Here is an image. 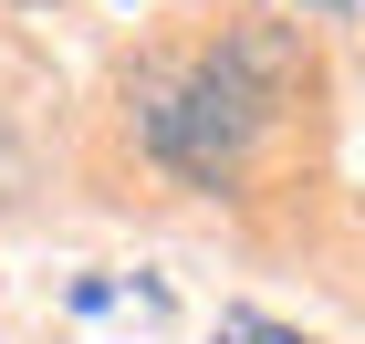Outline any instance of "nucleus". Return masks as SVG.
<instances>
[{
    "mask_svg": "<svg viewBox=\"0 0 365 344\" xmlns=\"http://www.w3.org/2000/svg\"><path fill=\"white\" fill-rule=\"evenodd\" d=\"M292 84H303V42L282 21H251V31H230V42H198V53L146 63L136 84H125V105H136V136H146V157L168 177L230 188V177L261 157V136H272V115L292 105Z\"/></svg>",
    "mask_w": 365,
    "mask_h": 344,
    "instance_id": "nucleus-1",
    "label": "nucleus"
},
{
    "mask_svg": "<svg viewBox=\"0 0 365 344\" xmlns=\"http://www.w3.org/2000/svg\"><path fill=\"white\" fill-rule=\"evenodd\" d=\"M282 11H355V0H282Z\"/></svg>",
    "mask_w": 365,
    "mask_h": 344,
    "instance_id": "nucleus-2",
    "label": "nucleus"
},
{
    "mask_svg": "<svg viewBox=\"0 0 365 344\" xmlns=\"http://www.w3.org/2000/svg\"><path fill=\"white\" fill-rule=\"evenodd\" d=\"M0 188H11V146H0Z\"/></svg>",
    "mask_w": 365,
    "mask_h": 344,
    "instance_id": "nucleus-3",
    "label": "nucleus"
}]
</instances>
